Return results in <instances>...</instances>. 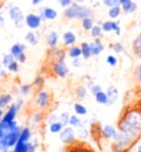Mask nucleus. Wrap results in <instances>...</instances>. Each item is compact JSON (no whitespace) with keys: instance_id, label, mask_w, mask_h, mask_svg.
<instances>
[{"instance_id":"obj_1","label":"nucleus","mask_w":141,"mask_h":152,"mask_svg":"<svg viewBox=\"0 0 141 152\" xmlns=\"http://www.w3.org/2000/svg\"><path fill=\"white\" fill-rule=\"evenodd\" d=\"M116 128L118 132L137 145L141 139V87L127 91L125 102L119 113Z\"/></svg>"},{"instance_id":"obj_2","label":"nucleus","mask_w":141,"mask_h":152,"mask_svg":"<svg viewBox=\"0 0 141 152\" xmlns=\"http://www.w3.org/2000/svg\"><path fill=\"white\" fill-rule=\"evenodd\" d=\"M65 19L67 20H74V19H84L87 17H93L94 12L91 8L83 6L77 2H73L69 8H65L64 12H63Z\"/></svg>"},{"instance_id":"obj_3","label":"nucleus","mask_w":141,"mask_h":152,"mask_svg":"<svg viewBox=\"0 0 141 152\" xmlns=\"http://www.w3.org/2000/svg\"><path fill=\"white\" fill-rule=\"evenodd\" d=\"M34 103L40 110H43V111L47 110V109L51 108L52 103H53L52 94H51L49 91L43 89V88L39 89V91H37V95H35Z\"/></svg>"},{"instance_id":"obj_4","label":"nucleus","mask_w":141,"mask_h":152,"mask_svg":"<svg viewBox=\"0 0 141 152\" xmlns=\"http://www.w3.org/2000/svg\"><path fill=\"white\" fill-rule=\"evenodd\" d=\"M8 13L17 29H22L24 27V17L26 15L21 10V8L18 6H11L8 10Z\"/></svg>"},{"instance_id":"obj_5","label":"nucleus","mask_w":141,"mask_h":152,"mask_svg":"<svg viewBox=\"0 0 141 152\" xmlns=\"http://www.w3.org/2000/svg\"><path fill=\"white\" fill-rule=\"evenodd\" d=\"M51 72L53 73L56 77L65 78L69 75V69L67 67L65 60L64 61H53L51 62Z\"/></svg>"},{"instance_id":"obj_6","label":"nucleus","mask_w":141,"mask_h":152,"mask_svg":"<svg viewBox=\"0 0 141 152\" xmlns=\"http://www.w3.org/2000/svg\"><path fill=\"white\" fill-rule=\"evenodd\" d=\"M58 134H60V140H61L65 145H72V143H74V142L77 140L75 129H74L73 127H71V126L64 127Z\"/></svg>"},{"instance_id":"obj_7","label":"nucleus","mask_w":141,"mask_h":152,"mask_svg":"<svg viewBox=\"0 0 141 152\" xmlns=\"http://www.w3.org/2000/svg\"><path fill=\"white\" fill-rule=\"evenodd\" d=\"M65 152H95V150L86 141L77 139L74 143L66 145Z\"/></svg>"},{"instance_id":"obj_8","label":"nucleus","mask_w":141,"mask_h":152,"mask_svg":"<svg viewBox=\"0 0 141 152\" xmlns=\"http://www.w3.org/2000/svg\"><path fill=\"white\" fill-rule=\"evenodd\" d=\"M43 19L41 18V15L38 13H28L24 17V26H27L30 30H38L39 28L41 27Z\"/></svg>"},{"instance_id":"obj_9","label":"nucleus","mask_w":141,"mask_h":152,"mask_svg":"<svg viewBox=\"0 0 141 152\" xmlns=\"http://www.w3.org/2000/svg\"><path fill=\"white\" fill-rule=\"evenodd\" d=\"M102 29H103V32L105 33H108V32H114L116 35H120L121 34V28L119 26L118 22H116L115 20H107V21H104L102 23Z\"/></svg>"},{"instance_id":"obj_10","label":"nucleus","mask_w":141,"mask_h":152,"mask_svg":"<svg viewBox=\"0 0 141 152\" xmlns=\"http://www.w3.org/2000/svg\"><path fill=\"white\" fill-rule=\"evenodd\" d=\"M102 136L106 140H113L118 137V129L111 125H105L102 127Z\"/></svg>"},{"instance_id":"obj_11","label":"nucleus","mask_w":141,"mask_h":152,"mask_svg":"<svg viewBox=\"0 0 141 152\" xmlns=\"http://www.w3.org/2000/svg\"><path fill=\"white\" fill-rule=\"evenodd\" d=\"M40 15L43 20L53 21L57 18V11L51 7H43L40 9Z\"/></svg>"},{"instance_id":"obj_12","label":"nucleus","mask_w":141,"mask_h":152,"mask_svg":"<svg viewBox=\"0 0 141 152\" xmlns=\"http://www.w3.org/2000/svg\"><path fill=\"white\" fill-rule=\"evenodd\" d=\"M89 134L93 137V139L96 142H99V140L103 138L102 136V126L98 121H93L89 126Z\"/></svg>"},{"instance_id":"obj_13","label":"nucleus","mask_w":141,"mask_h":152,"mask_svg":"<svg viewBox=\"0 0 141 152\" xmlns=\"http://www.w3.org/2000/svg\"><path fill=\"white\" fill-rule=\"evenodd\" d=\"M58 41H60V35L56 31L51 30L46 34V44L49 45L50 49H55L58 45Z\"/></svg>"},{"instance_id":"obj_14","label":"nucleus","mask_w":141,"mask_h":152,"mask_svg":"<svg viewBox=\"0 0 141 152\" xmlns=\"http://www.w3.org/2000/svg\"><path fill=\"white\" fill-rule=\"evenodd\" d=\"M18 114H19V111L17 110V107H15V103H12L10 106L8 107L7 111L4 114L1 120H4V121H13V120H15Z\"/></svg>"},{"instance_id":"obj_15","label":"nucleus","mask_w":141,"mask_h":152,"mask_svg":"<svg viewBox=\"0 0 141 152\" xmlns=\"http://www.w3.org/2000/svg\"><path fill=\"white\" fill-rule=\"evenodd\" d=\"M89 44H91V50H92V56H98L99 54L105 50V46H104L100 38L94 39V41Z\"/></svg>"},{"instance_id":"obj_16","label":"nucleus","mask_w":141,"mask_h":152,"mask_svg":"<svg viewBox=\"0 0 141 152\" xmlns=\"http://www.w3.org/2000/svg\"><path fill=\"white\" fill-rule=\"evenodd\" d=\"M62 40H63V44L65 48H69V46L74 45L77 41L76 34L72 32V31H66L62 35Z\"/></svg>"},{"instance_id":"obj_17","label":"nucleus","mask_w":141,"mask_h":152,"mask_svg":"<svg viewBox=\"0 0 141 152\" xmlns=\"http://www.w3.org/2000/svg\"><path fill=\"white\" fill-rule=\"evenodd\" d=\"M106 94H107V97H108V106L109 105H113L117 102V99H118V96H119V93H118V89L116 86L114 85H110V86H108L106 91Z\"/></svg>"},{"instance_id":"obj_18","label":"nucleus","mask_w":141,"mask_h":152,"mask_svg":"<svg viewBox=\"0 0 141 152\" xmlns=\"http://www.w3.org/2000/svg\"><path fill=\"white\" fill-rule=\"evenodd\" d=\"M12 100H13L12 94H9V93L0 94V108L1 109L8 108L12 104Z\"/></svg>"},{"instance_id":"obj_19","label":"nucleus","mask_w":141,"mask_h":152,"mask_svg":"<svg viewBox=\"0 0 141 152\" xmlns=\"http://www.w3.org/2000/svg\"><path fill=\"white\" fill-rule=\"evenodd\" d=\"M121 7V10L123 13H126V15H130V13H134L138 10V4L132 1V0H129V1H127L126 4H123L120 6Z\"/></svg>"},{"instance_id":"obj_20","label":"nucleus","mask_w":141,"mask_h":152,"mask_svg":"<svg viewBox=\"0 0 141 152\" xmlns=\"http://www.w3.org/2000/svg\"><path fill=\"white\" fill-rule=\"evenodd\" d=\"M132 51L134 55L141 60V33H139L132 41Z\"/></svg>"},{"instance_id":"obj_21","label":"nucleus","mask_w":141,"mask_h":152,"mask_svg":"<svg viewBox=\"0 0 141 152\" xmlns=\"http://www.w3.org/2000/svg\"><path fill=\"white\" fill-rule=\"evenodd\" d=\"M74 95H75V98L77 100H84L87 96V87L84 86V85H78L75 91H74Z\"/></svg>"},{"instance_id":"obj_22","label":"nucleus","mask_w":141,"mask_h":152,"mask_svg":"<svg viewBox=\"0 0 141 152\" xmlns=\"http://www.w3.org/2000/svg\"><path fill=\"white\" fill-rule=\"evenodd\" d=\"M26 50H27V45H26V44L20 43V42H17V43H15V44L10 48V53L15 57H17L19 54L23 53Z\"/></svg>"},{"instance_id":"obj_23","label":"nucleus","mask_w":141,"mask_h":152,"mask_svg":"<svg viewBox=\"0 0 141 152\" xmlns=\"http://www.w3.org/2000/svg\"><path fill=\"white\" fill-rule=\"evenodd\" d=\"M80 51H82V57L84 60H89L92 57V50H91V44L88 42H83L80 44Z\"/></svg>"},{"instance_id":"obj_24","label":"nucleus","mask_w":141,"mask_h":152,"mask_svg":"<svg viewBox=\"0 0 141 152\" xmlns=\"http://www.w3.org/2000/svg\"><path fill=\"white\" fill-rule=\"evenodd\" d=\"M44 118H45V113L43 110H38V111H34V113L32 114L31 120H32V124H33V125H40V124L44 120Z\"/></svg>"},{"instance_id":"obj_25","label":"nucleus","mask_w":141,"mask_h":152,"mask_svg":"<svg viewBox=\"0 0 141 152\" xmlns=\"http://www.w3.org/2000/svg\"><path fill=\"white\" fill-rule=\"evenodd\" d=\"M67 56L71 58H76V57L82 56V51H80V46L78 45H72L69 46L67 49Z\"/></svg>"},{"instance_id":"obj_26","label":"nucleus","mask_w":141,"mask_h":152,"mask_svg":"<svg viewBox=\"0 0 141 152\" xmlns=\"http://www.w3.org/2000/svg\"><path fill=\"white\" fill-rule=\"evenodd\" d=\"M29 143H30V141H21V140H18V142L15 145V147L12 148V151L11 152H28V148H29Z\"/></svg>"},{"instance_id":"obj_27","label":"nucleus","mask_w":141,"mask_h":152,"mask_svg":"<svg viewBox=\"0 0 141 152\" xmlns=\"http://www.w3.org/2000/svg\"><path fill=\"white\" fill-rule=\"evenodd\" d=\"M24 40H26L27 43H29L30 45H37V44H38V42H39V37L35 32H33V30H31V31L28 32L27 34H26Z\"/></svg>"},{"instance_id":"obj_28","label":"nucleus","mask_w":141,"mask_h":152,"mask_svg":"<svg viewBox=\"0 0 141 152\" xmlns=\"http://www.w3.org/2000/svg\"><path fill=\"white\" fill-rule=\"evenodd\" d=\"M85 122L82 120L80 118V116H77L76 114L75 115H71L69 116V126L73 127V128H78L82 125H84Z\"/></svg>"},{"instance_id":"obj_29","label":"nucleus","mask_w":141,"mask_h":152,"mask_svg":"<svg viewBox=\"0 0 141 152\" xmlns=\"http://www.w3.org/2000/svg\"><path fill=\"white\" fill-rule=\"evenodd\" d=\"M121 13H122V10H121L120 4H118V6H114V7H110L109 8V10H108V17L113 20L117 19Z\"/></svg>"},{"instance_id":"obj_30","label":"nucleus","mask_w":141,"mask_h":152,"mask_svg":"<svg viewBox=\"0 0 141 152\" xmlns=\"http://www.w3.org/2000/svg\"><path fill=\"white\" fill-rule=\"evenodd\" d=\"M80 24H82V28L84 31H91L93 27H94V19L93 17H87V18H84V19L80 20Z\"/></svg>"},{"instance_id":"obj_31","label":"nucleus","mask_w":141,"mask_h":152,"mask_svg":"<svg viewBox=\"0 0 141 152\" xmlns=\"http://www.w3.org/2000/svg\"><path fill=\"white\" fill-rule=\"evenodd\" d=\"M94 97H95L96 103L99 104V105H107V104H108V97H107L106 91H100L99 93H97Z\"/></svg>"},{"instance_id":"obj_32","label":"nucleus","mask_w":141,"mask_h":152,"mask_svg":"<svg viewBox=\"0 0 141 152\" xmlns=\"http://www.w3.org/2000/svg\"><path fill=\"white\" fill-rule=\"evenodd\" d=\"M73 109H74V113H75L77 116H86V115H87V113H88L87 108H86L83 104H80V103H75V104H74Z\"/></svg>"},{"instance_id":"obj_33","label":"nucleus","mask_w":141,"mask_h":152,"mask_svg":"<svg viewBox=\"0 0 141 152\" xmlns=\"http://www.w3.org/2000/svg\"><path fill=\"white\" fill-rule=\"evenodd\" d=\"M44 84H45V77L43 75H38V76H35V78L33 80L32 86H33V88H37L39 91V89L43 88Z\"/></svg>"},{"instance_id":"obj_34","label":"nucleus","mask_w":141,"mask_h":152,"mask_svg":"<svg viewBox=\"0 0 141 152\" xmlns=\"http://www.w3.org/2000/svg\"><path fill=\"white\" fill-rule=\"evenodd\" d=\"M86 87L89 89V91L92 93L93 96H95L97 93H99L100 91H103L102 86H100V85H98V84H95L94 82H93V80H88L87 85H86Z\"/></svg>"},{"instance_id":"obj_35","label":"nucleus","mask_w":141,"mask_h":152,"mask_svg":"<svg viewBox=\"0 0 141 152\" xmlns=\"http://www.w3.org/2000/svg\"><path fill=\"white\" fill-rule=\"evenodd\" d=\"M63 128H64V126L62 125L58 120L55 122H52V124H50L49 125V131L51 133H60Z\"/></svg>"},{"instance_id":"obj_36","label":"nucleus","mask_w":141,"mask_h":152,"mask_svg":"<svg viewBox=\"0 0 141 152\" xmlns=\"http://www.w3.org/2000/svg\"><path fill=\"white\" fill-rule=\"evenodd\" d=\"M91 37L93 39H97V38H102L103 35V29H102V26H98V24H94V27L91 29Z\"/></svg>"},{"instance_id":"obj_37","label":"nucleus","mask_w":141,"mask_h":152,"mask_svg":"<svg viewBox=\"0 0 141 152\" xmlns=\"http://www.w3.org/2000/svg\"><path fill=\"white\" fill-rule=\"evenodd\" d=\"M69 116H71V115H69V113H67V111H63V113H61V114H60V116H58V121L61 122L64 127L69 126Z\"/></svg>"},{"instance_id":"obj_38","label":"nucleus","mask_w":141,"mask_h":152,"mask_svg":"<svg viewBox=\"0 0 141 152\" xmlns=\"http://www.w3.org/2000/svg\"><path fill=\"white\" fill-rule=\"evenodd\" d=\"M109 48H110V49L113 50L116 54H120L125 51L123 45H122L121 43H119V42H116V43H111V44H109Z\"/></svg>"},{"instance_id":"obj_39","label":"nucleus","mask_w":141,"mask_h":152,"mask_svg":"<svg viewBox=\"0 0 141 152\" xmlns=\"http://www.w3.org/2000/svg\"><path fill=\"white\" fill-rule=\"evenodd\" d=\"M15 57L12 55L11 53H9V54H4V57H2V65L4 66H6L7 67L9 64H11L12 62H15Z\"/></svg>"},{"instance_id":"obj_40","label":"nucleus","mask_w":141,"mask_h":152,"mask_svg":"<svg viewBox=\"0 0 141 152\" xmlns=\"http://www.w3.org/2000/svg\"><path fill=\"white\" fill-rule=\"evenodd\" d=\"M32 88H33L32 84H23V85H21L19 87V89L22 95H29L31 91H32Z\"/></svg>"},{"instance_id":"obj_41","label":"nucleus","mask_w":141,"mask_h":152,"mask_svg":"<svg viewBox=\"0 0 141 152\" xmlns=\"http://www.w3.org/2000/svg\"><path fill=\"white\" fill-rule=\"evenodd\" d=\"M7 69L9 71V72L13 73V74H17V73L19 72V69H20V65H19V63H18L17 61L12 62L11 64H9V65L7 66Z\"/></svg>"},{"instance_id":"obj_42","label":"nucleus","mask_w":141,"mask_h":152,"mask_svg":"<svg viewBox=\"0 0 141 152\" xmlns=\"http://www.w3.org/2000/svg\"><path fill=\"white\" fill-rule=\"evenodd\" d=\"M106 62L109 66L115 67V66H117V64H118V58L115 56V55H111L110 54V55H108V56L106 57Z\"/></svg>"},{"instance_id":"obj_43","label":"nucleus","mask_w":141,"mask_h":152,"mask_svg":"<svg viewBox=\"0 0 141 152\" xmlns=\"http://www.w3.org/2000/svg\"><path fill=\"white\" fill-rule=\"evenodd\" d=\"M134 77H136L138 84L141 85V63L138 65L137 67H136V69H134Z\"/></svg>"},{"instance_id":"obj_44","label":"nucleus","mask_w":141,"mask_h":152,"mask_svg":"<svg viewBox=\"0 0 141 152\" xmlns=\"http://www.w3.org/2000/svg\"><path fill=\"white\" fill-rule=\"evenodd\" d=\"M103 4L108 8L114 7V6H118L119 0H103Z\"/></svg>"},{"instance_id":"obj_45","label":"nucleus","mask_w":141,"mask_h":152,"mask_svg":"<svg viewBox=\"0 0 141 152\" xmlns=\"http://www.w3.org/2000/svg\"><path fill=\"white\" fill-rule=\"evenodd\" d=\"M72 65L74 67H82L83 66V60L80 58V57H76V58H72Z\"/></svg>"},{"instance_id":"obj_46","label":"nucleus","mask_w":141,"mask_h":152,"mask_svg":"<svg viewBox=\"0 0 141 152\" xmlns=\"http://www.w3.org/2000/svg\"><path fill=\"white\" fill-rule=\"evenodd\" d=\"M15 107H17V110L20 111L21 109H22L23 105H24V99L18 97V98H17V100L15 102Z\"/></svg>"},{"instance_id":"obj_47","label":"nucleus","mask_w":141,"mask_h":152,"mask_svg":"<svg viewBox=\"0 0 141 152\" xmlns=\"http://www.w3.org/2000/svg\"><path fill=\"white\" fill-rule=\"evenodd\" d=\"M15 61L18 62L19 64H23L24 62L27 61V54L24 53V52H23V53H21V54H19L18 56L15 57Z\"/></svg>"},{"instance_id":"obj_48","label":"nucleus","mask_w":141,"mask_h":152,"mask_svg":"<svg viewBox=\"0 0 141 152\" xmlns=\"http://www.w3.org/2000/svg\"><path fill=\"white\" fill-rule=\"evenodd\" d=\"M74 1L73 0H58V4H60V6H61L62 8H69L71 4H73Z\"/></svg>"},{"instance_id":"obj_49","label":"nucleus","mask_w":141,"mask_h":152,"mask_svg":"<svg viewBox=\"0 0 141 152\" xmlns=\"http://www.w3.org/2000/svg\"><path fill=\"white\" fill-rule=\"evenodd\" d=\"M58 120V116H57L56 114H51L47 117V122H49V125L50 124H52V122H55Z\"/></svg>"},{"instance_id":"obj_50","label":"nucleus","mask_w":141,"mask_h":152,"mask_svg":"<svg viewBox=\"0 0 141 152\" xmlns=\"http://www.w3.org/2000/svg\"><path fill=\"white\" fill-rule=\"evenodd\" d=\"M8 76V72L6 69H0V78H6Z\"/></svg>"},{"instance_id":"obj_51","label":"nucleus","mask_w":141,"mask_h":152,"mask_svg":"<svg viewBox=\"0 0 141 152\" xmlns=\"http://www.w3.org/2000/svg\"><path fill=\"white\" fill-rule=\"evenodd\" d=\"M4 23H6V21H4V15H2V12L0 11V28H4Z\"/></svg>"},{"instance_id":"obj_52","label":"nucleus","mask_w":141,"mask_h":152,"mask_svg":"<svg viewBox=\"0 0 141 152\" xmlns=\"http://www.w3.org/2000/svg\"><path fill=\"white\" fill-rule=\"evenodd\" d=\"M42 1H43V0H32L31 2H32V4H33V6H38V4H40Z\"/></svg>"},{"instance_id":"obj_53","label":"nucleus","mask_w":141,"mask_h":152,"mask_svg":"<svg viewBox=\"0 0 141 152\" xmlns=\"http://www.w3.org/2000/svg\"><path fill=\"white\" fill-rule=\"evenodd\" d=\"M4 4H6V0H0V11H1L2 8L4 7Z\"/></svg>"},{"instance_id":"obj_54","label":"nucleus","mask_w":141,"mask_h":152,"mask_svg":"<svg viewBox=\"0 0 141 152\" xmlns=\"http://www.w3.org/2000/svg\"><path fill=\"white\" fill-rule=\"evenodd\" d=\"M73 1H74V2H77V4H84L85 1H86V0H73Z\"/></svg>"},{"instance_id":"obj_55","label":"nucleus","mask_w":141,"mask_h":152,"mask_svg":"<svg viewBox=\"0 0 141 152\" xmlns=\"http://www.w3.org/2000/svg\"><path fill=\"white\" fill-rule=\"evenodd\" d=\"M127 1H129V0H119V4H120V6H121V4H126Z\"/></svg>"},{"instance_id":"obj_56","label":"nucleus","mask_w":141,"mask_h":152,"mask_svg":"<svg viewBox=\"0 0 141 152\" xmlns=\"http://www.w3.org/2000/svg\"><path fill=\"white\" fill-rule=\"evenodd\" d=\"M2 116H4V111L0 108V121H1V119H2Z\"/></svg>"},{"instance_id":"obj_57","label":"nucleus","mask_w":141,"mask_h":152,"mask_svg":"<svg viewBox=\"0 0 141 152\" xmlns=\"http://www.w3.org/2000/svg\"><path fill=\"white\" fill-rule=\"evenodd\" d=\"M136 152H141V143L137 147V151Z\"/></svg>"},{"instance_id":"obj_58","label":"nucleus","mask_w":141,"mask_h":152,"mask_svg":"<svg viewBox=\"0 0 141 152\" xmlns=\"http://www.w3.org/2000/svg\"><path fill=\"white\" fill-rule=\"evenodd\" d=\"M139 27H140V30H141V21H140V23H139Z\"/></svg>"},{"instance_id":"obj_59","label":"nucleus","mask_w":141,"mask_h":152,"mask_svg":"<svg viewBox=\"0 0 141 152\" xmlns=\"http://www.w3.org/2000/svg\"><path fill=\"white\" fill-rule=\"evenodd\" d=\"M2 69V65L0 64V69Z\"/></svg>"},{"instance_id":"obj_60","label":"nucleus","mask_w":141,"mask_h":152,"mask_svg":"<svg viewBox=\"0 0 141 152\" xmlns=\"http://www.w3.org/2000/svg\"><path fill=\"white\" fill-rule=\"evenodd\" d=\"M4 152H10V151H9V150H7V151H4Z\"/></svg>"},{"instance_id":"obj_61","label":"nucleus","mask_w":141,"mask_h":152,"mask_svg":"<svg viewBox=\"0 0 141 152\" xmlns=\"http://www.w3.org/2000/svg\"><path fill=\"white\" fill-rule=\"evenodd\" d=\"M140 143H141V139H140Z\"/></svg>"},{"instance_id":"obj_62","label":"nucleus","mask_w":141,"mask_h":152,"mask_svg":"<svg viewBox=\"0 0 141 152\" xmlns=\"http://www.w3.org/2000/svg\"><path fill=\"white\" fill-rule=\"evenodd\" d=\"M0 94H1V91H0Z\"/></svg>"},{"instance_id":"obj_63","label":"nucleus","mask_w":141,"mask_h":152,"mask_svg":"<svg viewBox=\"0 0 141 152\" xmlns=\"http://www.w3.org/2000/svg\"><path fill=\"white\" fill-rule=\"evenodd\" d=\"M0 152H1V151H0Z\"/></svg>"}]
</instances>
